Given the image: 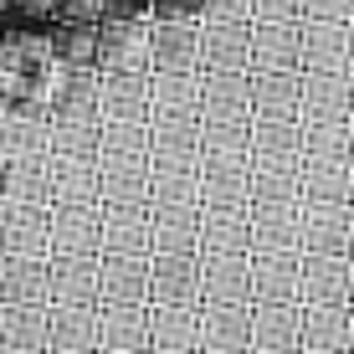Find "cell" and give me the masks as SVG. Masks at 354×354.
Instances as JSON below:
<instances>
[{
	"label": "cell",
	"mask_w": 354,
	"mask_h": 354,
	"mask_svg": "<svg viewBox=\"0 0 354 354\" xmlns=\"http://www.w3.org/2000/svg\"><path fill=\"white\" fill-rule=\"evenodd\" d=\"M97 303H149V252H97Z\"/></svg>",
	"instance_id": "1"
},
{
	"label": "cell",
	"mask_w": 354,
	"mask_h": 354,
	"mask_svg": "<svg viewBox=\"0 0 354 354\" xmlns=\"http://www.w3.org/2000/svg\"><path fill=\"white\" fill-rule=\"evenodd\" d=\"M97 354H149V303H97Z\"/></svg>",
	"instance_id": "2"
},
{
	"label": "cell",
	"mask_w": 354,
	"mask_h": 354,
	"mask_svg": "<svg viewBox=\"0 0 354 354\" xmlns=\"http://www.w3.org/2000/svg\"><path fill=\"white\" fill-rule=\"evenodd\" d=\"M149 72H201V21H149Z\"/></svg>",
	"instance_id": "3"
},
{
	"label": "cell",
	"mask_w": 354,
	"mask_h": 354,
	"mask_svg": "<svg viewBox=\"0 0 354 354\" xmlns=\"http://www.w3.org/2000/svg\"><path fill=\"white\" fill-rule=\"evenodd\" d=\"M201 72H252V21H201Z\"/></svg>",
	"instance_id": "4"
},
{
	"label": "cell",
	"mask_w": 354,
	"mask_h": 354,
	"mask_svg": "<svg viewBox=\"0 0 354 354\" xmlns=\"http://www.w3.org/2000/svg\"><path fill=\"white\" fill-rule=\"evenodd\" d=\"M298 72H349V21H298Z\"/></svg>",
	"instance_id": "5"
},
{
	"label": "cell",
	"mask_w": 354,
	"mask_h": 354,
	"mask_svg": "<svg viewBox=\"0 0 354 354\" xmlns=\"http://www.w3.org/2000/svg\"><path fill=\"white\" fill-rule=\"evenodd\" d=\"M149 303H201V252H149Z\"/></svg>",
	"instance_id": "6"
},
{
	"label": "cell",
	"mask_w": 354,
	"mask_h": 354,
	"mask_svg": "<svg viewBox=\"0 0 354 354\" xmlns=\"http://www.w3.org/2000/svg\"><path fill=\"white\" fill-rule=\"evenodd\" d=\"M149 354H201V303H149Z\"/></svg>",
	"instance_id": "7"
},
{
	"label": "cell",
	"mask_w": 354,
	"mask_h": 354,
	"mask_svg": "<svg viewBox=\"0 0 354 354\" xmlns=\"http://www.w3.org/2000/svg\"><path fill=\"white\" fill-rule=\"evenodd\" d=\"M201 354H252V303H201Z\"/></svg>",
	"instance_id": "8"
},
{
	"label": "cell",
	"mask_w": 354,
	"mask_h": 354,
	"mask_svg": "<svg viewBox=\"0 0 354 354\" xmlns=\"http://www.w3.org/2000/svg\"><path fill=\"white\" fill-rule=\"evenodd\" d=\"M149 201V154H97V205Z\"/></svg>",
	"instance_id": "9"
},
{
	"label": "cell",
	"mask_w": 354,
	"mask_h": 354,
	"mask_svg": "<svg viewBox=\"0 0 354 354\" xmlns=\"http://www.w3.org/2000/svg\"><path fill=\"white\" fill-rule=\"evenodd\" d=\"M298 303H349V252H303Z\"/></svg>",
	"instance_id": "10"
},
{
	"label": "cell",
	"mask_w": 354,
	"mask_h": 354,
	"mask_svg": "<svg viewBox=\"0 0 354 354\" xmlns=\"http://www.w3.org/2000/svg\"><path fill=\"white\" fill-rule=\"evenodd\" d=\"M201 303H252V252L201 257Z\"/></svg>",
	"instance_id": "11"
},
{
	"label": "cell",
	"mask_w": 354,
	"mask_h": 354,
	"mask_svg": "<svg viewBox=\"0 0 354 354\" xmlns=\"http://www.w3.org/2000/svg\"><path fill=\"white\" fill-rule=\"evenodd\" d=\"M349 103H354V77H349V72H303L298 118L339 124V118H349Z\"/></svg>",
	"instance_id": "12"
},
{
	"label": "cell",
	"mask_w": 354,
	"mask_h": 354,
	"mask_svg": "<svg viewBox=\"0 0 354 354\" xmlns=\"http://www.w3.org/2000/svg\"><path fill=\"white\" fill-rule=\"evenodd\" d=\"M149 252H201V201L149 205Z\"/></svg>",
	"instance_id": "13"
},
{
	"label": "cell",
	"mask_w": 354,
	"mask_h": 354,
	"mask_svg": "<svg viewBox=\"0 0 354 354\" xmlns=\"http://www.w3.org/2000/svg\"><path fill=\"white\" fill-rule=\"evenodd\" d=\"M247 72H201V124H247Z\"/></svg>",
	"instance_id": "14"
},
{
	"label": "cell",
	"mask_w": 354,
	"mask_h": 354,
	"mask_svg": "<svg viewBox=\"0 0 354 354\" xmlns=\"http://www.w3.org/2000/svg\"><path fill=\"white\" fill-rule=\"evenodd\" d=\"M303 303H252V354H298Z\"/></svg>",
	"instance_id": "15"
},
{
	"label": "cell",
	"mask_w": 354,
	"mask_h": 354,
	"mask_svg": "<svg viewBox=\"0 0 354 354\" xmlns=\"http://www.w3.org/2000/svg\"><path fill=\"white\" fill-rule=\"evenodd\" d=\"M97 118L144 124L149 118V72H103L97 77Z\"/></svg>",
	"instance_id": "16"
},
{
	"label": "cell",
	"mask_w": 354,
	"mask_h": 354,
	"mask_svg": "<svg viewBox=\"0 0 354 354\" xmlns=\"http://www.w3.org/2000/svg\"><path fill=\"white\" fill-rule=\"evenodd\" d=\"M46 349L97 354V303H57V313H46Z\"/></svg>",
	"instance_id": "17"
},
{
	"label": "cell",
	"mask_w": 354,
	"mask_h": 354,
	"mask_svg": "<svg viewBox=\"0 0 354 354\" xmlns=\"http://www.w3.org/2000/svg\"><path fill=\"white\" fill-rule=\"evenodd\" d=\"M298 354H349V303H303Z\"/></svg>",
	"instance_id": "18"
},
{
	"label": "cell",
	"mask_w": 354,
	"mask_h": 354,
	"mask_svg": "<svg viewBox=\"0 0 354 354\" xmlns=\"http://www.w3.org/2000/svg\"><path fill=\"white\" fill-rule=\"evenodd\" d=\"M97 252H149V201L103 205L97 211Z\"/></svg>",
	"instance_id": "19"
},
{
	"label": "cell",
	"mask_w": 354,
	"mask_h": 354,
	"mask_svg": "<svg viewBox=\"0 0 354 354\" xmlns=\"http://www.w3.org/2000/svg\"><path fill=\"white\" fill-rule=\"evenodd\" d=\"M349 216H354V205H313V201H303L298 252H349Z\"/></svg>",
	"instance_id": "20"
},
{
	"label": "cell",
	"mask_w": 354,
	"mask_h": 354,
	"mask_svg": "<svg viewBox=\"0 0 354 354\" xmlns=\"http://www.w3.org/2000/svg\"><path fill=\"white\" fill-rule=\"evenodd\" d=\"M211 252H252L247 205H201V257Z\"/></svg>",
	"instance_id": "21"
},
{
	"label": "cell",
	"mask_w": 354,
	"mask_h": 354,
	"mask_svg": "<svg viewBox=\"0 0 354 354\" xmlns=\"http://www.w3.org/2000/svg\"><path fill=\"white\" fill-rule=\"evenodd\" d=\"M303 252H252V303H298Z\"/></svg>",
	"instance_id": "22"
},
{
	"label": "cell",
	"mask_w": 354,
	"mask_h": 354,
	"mask_svg": "<svg viewBox=\"0 0 354 354\" xmlns=\"http://www.w3.org/2000/svg\"><path fill=\"white\" fill-rule=\"evenodd\" d=\"M252 72H298V21H252Z\"/></svg>",
	"instance_id": "23"
},
{
	"label": "cell",
	"mask_w": 354,
	"mask_h": 354,
	"mask_svg": "<svg viewBox=\"0 0 354 354\" xmlns=\"http://www.w3.org/2000/svg\"><path fill=\"white\" fill-rule=\"evenodd\" d=\"M149 118H201V72H149Z\"/></svg>",
	"instance_id": "24"
},
{
	"label": "cell",
	"mask_w": 354,
	"mask_h": 354,
	"mask_svg": "<svg viewBox=\"0 0 354 354\" xmlns=\"http://www.w3.org/2000/svg\"><path fill=\"white\" fill-rule=\"evenodd\" d=\"M252 165H303V118H252Z\"/></svg>",
	"instance_id": "25"
},
{
	"label": "cell",
	"mask_w": 354,
	"mask_h": 354,
	"mask_svg": "<svg viewBox=\"0 0 354 354\" xmlns=\"http://www.w3.org/2000/svg\"><path fill=\"white\" fill-rule=\"evenodd\" d=\"M303 72H247L252 118H298Z\"/></svg>",
	"instance_id": "26"
},
{
	"label": "cell",
	"mask_w": 354,
	"mask_h": 354,
	"mask_svg": "<svg viewBox=\"0 0 354 354\" xmlns=\"http://www.w3.org/2000/svg\"><path fill=\"white\" fill-rule=\"evenodd\" d=\"M252 211V252H298V205H247Z\"/></svg>",
	"instance_id": "27"
},
{
	"label": "cell",
	"mask_w": 354,
	"mask_h": 354,
	"mask_svg": "<svg viewBox=\"0 0 354 354\" xmlns=\"http://www.w3.org/2000/svg\"><path fill=\"white\" fill-rule=\"evenodd\" d=\"M97 211L103 205H57L52 211V252L57 257H67V252L97 257Z\"/></svg>",
	"instance_id": "28"
},
{
	"label": "cell",
	"mask_w": 354,
	"mask_h": 354,
	"mask_svg": "<svg viewBox=\"0 0 354 354\" xmlns=\"http://www.w3.org/2000/svg\"><path fill=\"white\" fill-rule=\"evenodd\" d=\"M201 201V160H154L149 154V205Z\"/></svg>",
	"instance_id": "29"
},
{
	"label": "cell",
	"mask_w": 354,
	"mask_h": 354,
	"mask_svg": "<svg viewBox=\"0 0 354 354\" xmlns=\"http://www.w3.org/2000/svg\"><path fill=\"white\" fill-rule=\"evenodd\" d=\"M349 185H354V165H334V160L298 165V190L313 205H349Z\"/></svg>",
	"instance_id": "30"
},
{
	"label": "cell",
	"mask_w": 354,
	"mask_h": 354,
	"mask_svg": "<svg viewBox=\"0 0 354 354\" xmlns=\"http://www.w3.org/2000/svg\"><path fill=\"white\" fill-rule=\"evenodd\" d=\"M247 160H201V205H247Z\"/></svg>",
	"instance_id": "31"
},
{
	"label": "cell",
	"mask_w": 354,
	"mask_h": 354,
	"mask_svg": "<svg viewBox=\"0 0 354 354\" xmlns=\"http://www.w3.org/2000/svg\"><path fill=\"white\" fill-rule=\"evenodd\" d=\"M52 201L57 205H97V160L57 154L52 160Z\"/></svg>",
	"instance_id": "32"
},
{
	"label": "cell",
	"mask_w": 354,
	"mask_h": 354,
	"mask_svg": "<svg viewBox=\"0 0 354 354\" xmlns=\"http://www.w3.org/2000/svg\"><path fill=\"white\" fill-rule=\"evenodd\" d=\"M52 298L57 303H97V257H88V252L52 257Z\"/></svg>",
	"instance_id": "33"
},
{
	"label": "cell",
	"mask_w": 354,
	"mask_h": 354,
	"mask_svg": "<svg viewBox=\"0 0 354 354\" xmlns=\"http://www.w3.org/2000/svg\"><path fill=\"white\" fill-rule=\"evenodd\" d=\"M298 165H252L247 205H298Z\"/></svg>",
	"instance_id": "34"
},
{
	"label": "cell",
	"mask_w": 354,
	"mask_h": 354,
	"mask_svg": "<svg viewBox=\"0 0 354 354\" xmlns=\"http://www.w3.org/2000/svg\"><path fill=\"white\" fill-rule=\"evenodd\" d=\"M0 288H6L16 303L52 298V262H46V257H21V252H16V262L0 272Z\"/></svg>",
	"instance_id": "35"
},
{
	"label": "cell",
	"mask_w": 354,
	"mask_h": 354,
	"mask_svg": "<svg viewBox=\"0 0 354 354\" xmlns=\"http://www.w3.org/2000/svg\"><path fill=\"white\" fill-rule=\"evenodd\" d=\"M6 247L21 252V257H46L52 252V216L26 205V211L10 216V231H6Z\"/></svg>",
	"instance_id": "36"
},
{
	"label": "cell",
	"mask_w": 354,
	"mask_h": 354,
	"mask_svg": "<svg viewBox=\"0 0 354 354\" xmlns=\"http://www.w3.org/2000/svg\"><path fill=\"white\" fill-rule=\"evenodd\" d=\"M201 160H247L252 165V118L247 124H201Z\"/></svg>",
	"instance_id": "37"
},
{
	"label": "cell",
	"mask_w": 354,
	"mask_h": 354,
	"mask_svg": "<svg viewBox=\"0 0 354 354\" xmlns=\"http://www.w3.org/2000/svg\"><path fill=\"white\" fill-rule=\"evenodd\" d=\"M303 160L349 165V118H339V124H313V118H303Z\"/></svg>",
	"instance_id": "38"
},
{
	"label": "cell",
	"mask_w": 354,
	"mask_h": 354,
	"mask_svg": "<svg viewBox=\"0 0 354 354\" xmlns=\"http://www.w3.org/2000/svg\"><path fill=\"white\" fill-rule=\"evenodd\" d=\"M97 154H149V118H144V124L103 118V129H97Z\"/></svg>",
	"instance_id": "39"
},
{
	"label": "cell",
	"mask_w": 354,
	"mask_h": 354,
	"mask_svg": "<svg viewBox=\"0 0 354 354\" xmlns=\"http://www.w3.org/2000/svg\"><path fill=\"white\" fill-rule=\"evenodd\" d=\"M57 57L72 67H82L88 57H97V26H82V21H57Z\"/></svg>",
	"instance_id": "40"
},
{
	"label": "cell",
	"mask_w": 354,
	"mask_h": 354,
	"mask_svg": "<svg viewBox=\"0 0 354 354\" xmlns=\"http://www.w3.org/2000/svg\"><path fill=\"white\" fill-rule=\"evenodd\" d=\"M6 344L10 349H46V313L41 308H16L6 319Z\"/></svg>",
	"instance_id": "41"
},
{
	"label": "cell",
	"mask_w": 354,
	"mask_h": 354,
	"mask_svg": "<svg viewBox=\"0 0 354 354\" xmlns=\"http://www.w3.org/2000/svg\"><path fill=\"white\" fill-rule=\"evenodd\" d=\"M97 129L103 118H88V124H62L57 129V154H77V160H97Z\"/></svg>",
	"instance_id": "42"
},
{
	"label": "cell",
	"mask_w": 354,
	"mask_h": 354,
	"mask_svg": "<svg viewBox=\"0 0 354 354\" xmlns=\"http://www.w3.org/2000/svg\"><path fill=\"white\" fill-rule=\"evenodd\" d=\"M57 21H82V26H97L103 21V0H52Z\"/></svg>",
	"instance_id": "43"
},
{
	"label": "cell",
	"mask_w": 354,
	"mask_h": 354,
	"mask_svg": "<svg viewBox=\"0 0 354 354\" xmlns=\"http://www.w3.org/2000/svg\"><path fill=\"white\" fill-rule=\"evenodd\" d=\"M252 21H303V0H252Z\"/></svg>",
	"instance_id": "44"
},
{
	"label": "cell",
	"mask_w": 354,
	"mask_h": 354,
	"mask_svg": "<svg viewBox=\"0 0 354 354\" xmlns=\"http://www.w3.org/2000/svg\"><path fill=\"white\" fill-rule=\"evenodd\" d=\"M201 21H252V0H201Z\"/></svg>",
	"instance_id": "45"
},
{
	"label": "cell",
	"mask_w": 354,
	"mask_h": 354,
	"mask_svg": "<svg viewBox=\"0 0 354 354\" xmlns=\"http://www.w3.org/2000/svg\"><path fill=\"white\" fill-rule=\"evenodd\" d=\"M154 21H201V0H149Z\"/></svg>",
	"instance_id": "46"
},
{
	"label": "cell",
	"mask_w": 354,
	"mask_h": 354,
	"mask_svg": "<svg viewBox=\"0 0 354 354\" xmlns=\"http://www.w3.org/2000/svg\"><path fill=\"white\" fill-rule=\"evenodd\" d=\"M303 21H349V0H303Z\"/></svg>",
	"instance_id": "47"
},
{
	"label": "cell",
	"mask_w": 354,
	"mask_h": 354,
	"mask_svg": "<svg viewBox=\"0 0 354 354\" xmlns=\"http://www.w3.org/2000/svg\"><path fill=\"white\" fill-rule=\"evenodd\" d=\"M149 16V0H103V21H133Z\"/></svg>",
	"instance_id": "48"
},
{
	"label": "cell",
	"mask_w": 354,
	"mask_h": 354,
	"mask_svg": "<svg viewBox=\"0 0 354 354\" xmlns=\"http://www.w3.org/2000/svg\"><path fill=\"white\" fill-rule=\"evenodd\" d=\"M349 72H354V21H349Z\"/></svg>",
	"instance_id": "49"
},
{
	"label": "cell",
	"mask_w": 354,
	"mask_h": 354,
	"mask_svg": "<svg viewBox=\"0 0 354 354\" xmlns=\"http://www.w3.org/2000/svg\"><path fill=\"white\" fill-rule=\"evenodd\" d=\"M349 354H354V303H349Z\"/></svg>",
	"instance_id": "50"
},
{
	"label": "cell",
	"mask_w": 354,
	"mask_h": 354,
	"mask_svg": "<svg viewBox=\"0 0 354 354\" xmlns=\"http://www.w3.org/2000/svg\"><path fill=\"white\" fill-rule=\"evenodd\" d=\"M349 165H354V118H349Z\"/></svg>",
	"instance_id": "51"
},
{
	"label": "cell",
	"mask_w": 354,
	"mask_h": 354,
	"mask_svg": "<svg viewBox=\"0 0 354 354\" xmlns=\"http://www.w3.org/2000/svg\"><path fill=\"white\" fill-rule=\"evenodd\" d=\"M349 303H354V257H349Z\"/></svg>",
	"instance_id": "52"
},
{
	"label": "cell",
	"mask_w": 354,
	"mask_h": 354,
	"mask_svg": "<svg viewBox=\"0 0 354 354\" xmlns=\"http://www.w3.org/2000/svg\"><path fill=\"white\" fill-rule=\"evenodd\" d=\"M349 257H354V216H349Z\"/></svg>",
	"instance_id": "53"
},
{
	"label": "cell",
	"mask_w": 354,
	"mask_h": 354,
	"mask_svg": "<svg viewBox=\"0 0 354 354\" xmlns=\"http://www.w3.org/2000/svg\"><path fill=\"white\" fill-rule=\"evenodd\" d=\"M16 354H41V349H16Z\"/></svg>",
	"instance_id": "54"
},
{
	"label": "cell",
	"mask_w": 354,
	"mask_h": 354,
	"mask_svg": "<svg viewBox=\"0 0 354 354\" xmlns=\"http://www.w3.org/2000/svg\"><path fill=\"white\" fill-rule=\"evenodd\" d=\"M349 77H354V72H349ZM349 118H354V103H349Z\"/></svg>",
	"instance_id": "55"
},
{
	"label": "cell",
	"mask_w": 354,
	"mask_h": 354,
	"mask_svg": "<svg viewBox=\"0 0 354 354\" xmlns=\"http://www.w3.org/2000/svg\"><path fill=\"white\" fill-rule=\"evenodd\" d=\"M349 21H354V0H349Z\"/></svg>",
	"instance_id": "56"
},
{
	"label": "cell",
	"mask_w": 354,
	"mask_h": 354,
	"mask_svg": "<svg viewBox=\"0 0 354 354\" xmlns=\"http://www.w3.org/2000/svg\"><path fill=\"white\" fill-rule=\"evenodd\" d=\"M349 205H354V185H349Z\"/></svg>",
	"instance_id": "57"
}]
</instances>
